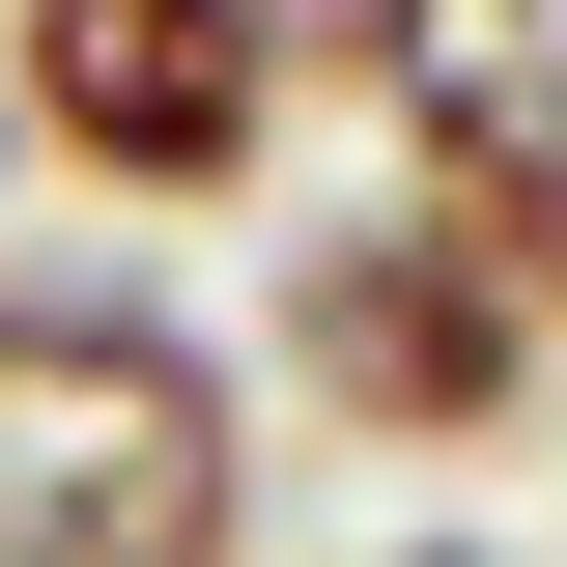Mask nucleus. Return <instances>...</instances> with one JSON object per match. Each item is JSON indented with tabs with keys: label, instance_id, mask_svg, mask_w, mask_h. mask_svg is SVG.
I'll use <instances>...</instances> for the list:
<instances>
[{
	"label": "nucleus",
	"instance_id": "obj_3",
	"mask_svg": "<svg viewBox=\"0 0 567 567\" xmlns=\"http://www.w3.org/2000/svg\"><path fill=\"white\" fill-rule=\"evenodd\" d=\"M0 142L85 171V199L199 227L284 171V85H256V0H0Z\"/></svg>",
	"mask_w": 567,
	"mask_h": 567
},
{
	"label": "nucleus",
	"instance_id": "obj_1",
	"mask_svg": "<svg viewBox=\"0 0 567 567\" xmlns=\"http://www.w3.org/2000/svg\"><path fill=\"white\" fill-rule=\"evenodd\" d=\"M0 567H256V398L114 284H0Z\"/></svg>",
	"mask_w": 567,
	"mask_h": 567
},
{
	"label": "nucleus",
	"instance_id": "obj_5",
	"mask_svg": "<svg viewBox=\"0 0 567 567\" xmlns=\"http://www.w3.org/2000/svg\"><path fill=\"white\" fill-rule=\"evenodd\" d=\"M398 199H425V227H454V256L567 341V142H398Z\"/></svg>",
	"mask_w": 567,
	"mask_h": 567
},
{
	"label": "nucleus",
	"instance_id": "obj_4",
	"mask_svg": "<svg viewBox=\"0 0 567 567\" xmlns=\"http://www.w3.org/2000/svg\"><path fill=\"white\" fill-rule=\"evenodd\" d=\"M398 142H567V0H398Z\"/></svg>",
	"mask_w": 567,
	"mask_h": 567
},
{
	"label": "nucleus",
	"instance_id": "obj_7",
	"mask_svg": "<svg viewBox=\"0 0 567 567\" xmlns=\"http://www.w3.org/2000/svg\"><path fill=\"white\" fill-rule=\"evenodd\" d=\"M369 567H483V539H369Z\"/></svg>",
	"mask_w": 567,
	"mask_h": 567
},
{
	"label": "nucleus",
	"instance_id": "obj_8",
	"mask_svg": "<svg viewBox=\"0 0 567 567\" xmlns=\"http://www.w3.org/2000/svg\"><path fill=\"white\" fill-rule=\"evenodd\" d=\"M0 171H29V142H0Z\"/></svg>",
	"mask_w": 567,
	"mask_h": 567
},
{
	"label": "nucleus",
	"instance_id": "obj_6",
	"mask_svg": "<svg viewBox=\"0 0 567 567\" xmlns=\"http://www.w3.org/2000/svg\"><path fill=\"white\" fill-rule=\"evenodd\" d=\"M256 85H369L398 114V0H256Z\"/></svg>",
	"mask_w": 567,
	"mask_h": 567
},
{
	"label": "nucleus",
	"instance_id": "obj_2",
	"mask_svg": "<svg viewBox=\"0 0 567 567\" xmlns=\"http://www.w3.org/2000/svg\"><path fill=\"white\" fill-rule=\"evenodd\" d=\"M256 398H312L341 454H483V425H539V312L425 199H341V227H284V284H256Z\"/></svg>",
	"mask_w": 567,
	"mask_h": 567
}]
</instances>
